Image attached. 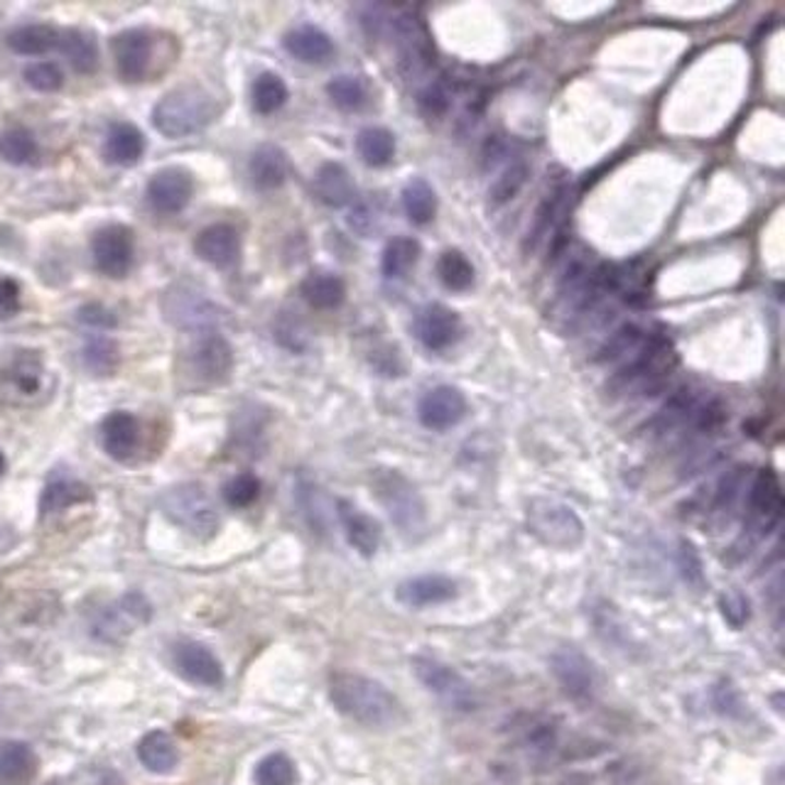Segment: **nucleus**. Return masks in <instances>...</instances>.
Segmentation results:
<instances>
[{"label": "nucleus", "instance_id": "nucleus-45", "mask_svg": "<svg viewBox=\"0 0 785 785\" xmlns=\"http://www.w3.org/2000/svg\"><path fill=\"white\" fill-rule=\"evenodd\" d=\"M326 94L342 111H359L366 104V86L356 76H336L326 84Z\"/></svg>", "mask_w": 785, "mask_h": 785}, {"label": "nucleus", "instance_id": "nucleus-38", "mask_svg": "<svg viewBox=\"0 0 785 785\" xmlns=\"http://www.w3.org/2000/svg\"><path fill=\"white\" fill-rule=\"evenodd\" d=\"M401 197H403L405 214L413 224L423 226L432 222L437 214V194L430 182H425L423 177H413V180L403 187Z\"/></svg>", "mask_w": 785, "mask_h": 785}, {"label": "nucleus", "instance_id": "nucleus-46", "mask_svg": "<svg viewBox=\"0 0 785 785\" xmlns=\"http://www.w3.org/2000/svg\"><path fill=\"white\" fill-rule=\"evenodd\" d=\"M297 771L295 763L285 753H271L255 766L258 785H295Z\"/></svg>", "mask_w": 785, "mask_h": 785}, {"label": "nucleus", "instance_id": "nucleus-3", "mask_svg": "<svg viewBox=\"0 0 785 785\" xmlns=\"http://www.w3.org/2000/svg\"><path fill=\"white\" fill-rule=\"evenodd\" d=\"M216 98L199 84H185L165 94L153 108V126L165 138L194 135L214 121Z\"/></svg>", "mask_w": 785, "mask_h": 785}, {"label": "nucleus", "instance_id": "nucleus-19", "mask_svg": "<svg viewBox=\"0 0 785 785\" xmlns=\"http://www.w3.org/2000/svg\"><path fill=\"white\" fill-rule=\"evenodd\" d=\"M336 513H340L342 528L346 533V540H349L352 548L356 552H361L364 558H373L376 552L381 548V525L376 519H371L369 513H364L361 509H356L352 501L340 499L336 501Z\"/></svg>", "mask_w": 785, "mask_h": 785}, {"label": "nucleus", "instance_id": "nucleus-50", "mask_svg": "<svg viewBox=\"0 0 785 785\" xmlns=\"http://www.w3.org/2000/svg\"><path fill=\"white\" fill-rule=\"evenodd\" d=\"M452 104V88L447 82H435L420 94V108L427 116H442Z\"/></svg>", "mask_w": 785, "mask_h": 785}, {"label": "nucleus", "instance_id": "nucleus-9", "mask_svg": "<svg viewBox=\"0 0 785 785\" xmlns=\"http://www.w3.org/2000/svg\"><path fill=\"white\" fill-rule=\"evenodd\" d=\"M92 255L98 273L108 277H126L135 255L133 228L123 224H108L98 228L92 238Z\"/></svg>", "mask_w": 785, "mask_h": 785}, {"label": "nucleus", "instance_id": "nucleus-30", "mask_svg": "<svg viewBox=\"0 0 785 785\" xmlns=\"http://www.w3.org/2000/svg\"><path fill=\"white\" fill-rule=\"evenodd\" d=\"M37 776L35 751L23 741L0 747V785H29Z\"/></svg>", "mask_w": 785, "mask_h": 785}, {"label": "nucleus", "instance_id": "nucleus-23", "mask_svg": "<svg viewBox=\"0 0 785 785\" xmlns=\"http://www.w3.org/2000/svg\"><path fill=\"white\" fill-rule=\"evenodd\" d=\"M165 312L167 320L175 322L177 326H185V330H209L212 322L216 320V310L209 305L199 293H187L185 287L180 293L173 290L165 295Z\"/></svg>", "mask_w": 785, "mask_h": 785}, {"label": "nucleus", "instance_id": "nucleus-52", "mask_svg": "<svg viewBox=\"0 0 785 785\" xmlns=\"http://www.w3.org/2000/svg\"><path fill=\"white\" fill-rule=\"evenodd\" d=\"M680 570H682V578L688 580V584H692V587H702L704 572H702L698 552H694L690 543L680 545Z\"/></svg>", "mask_w": 785, "mask_h": 785}, {"label": "nucleus", "instance_id": "nucleus-34", "mask_svg": "<svg viewBox=\"0 0 785 785\" xmlns=\"http://www.w3.org/2000/svg\"><path fill=\"white\" fill-rule=\"evenodd\" d=\"M138 759H141L143 766L153 773H170L177 761H180V751H177V744L167 732H147L145 737L138 744Z\"/></svg>", "mask_w": 785, "mask_h": 785}, {"label": "nucleus", "instance_id": "nucleus-53", "mask_svg": "<svg viewBox=\"0 0 785 785\" xmlns=\"http://www.w3.org/2000/svg\"><path fill=\"white\" fill-rule=\"evenodd\" d=\"M79 320L88 326H96V330H114L116 326V314L98 302L84 305L82 310H79Z\"/></svg>", "mask_w": 785, "mask_h": 785}, {"label": "nucleus", "instance_id": "nucleus-13", "mask_svg": "<svg viewBox=\"0 0 785 785\" xmlns=\"http://www.w3.org/2000/svg\"><path fill=\"white\" fill-rule=\"evenodd\" d=\"M462 332H464V326H462L460 314L440 302L423 307V310L415 317V336L420 340L425 349H430V352L450 349V346L460 342Z\"/></svg>", "mask_w": 785, "mask_h": 785}, {"label": "nucleus", "instance_id": "nucleus-24", "mask_svg": "<svg viewBox=\"0 0 785 785\" xmlns=\"http://www.w3.org/2000/svg\"><path fill=\"white\" fill-rule=\"evenodd\" d=\"M0 379H3L8 389L15 391L17 395L25 397L35 395L39 389H43L45 364L39 359L37 352L20 349L8 356L3 371H0Z\"/></svg>", "mask_w": 785, "mask_h": 785}, {"label": "nucleus", "instance_id": "nucleus-12", "mask_svg": "<svg viewBox=\"0 0 785 785\" xmlns=\"http://www.w3.org/2000/svg\"><path fill=\"white\" fill-rule=\"evenodd\" d=\"M550 670L558 680L564 694L578 702L592 698L594 692V668L587 655L572 645H562V649L550 655Z\"/></svg>", "mask_w": 785, "mask_h": 785}, {"label": "nucleus", "instance_id": "nucleus-15", "mask_svg": "<svg viewBox=\"0 0 785 785\" xmlns=\"http://www.w3.org/2000/svg\"><path fill=\"white\" fill-rule=\"evenodd\" d=\"M194 197V177L182 167H167L147 182V202L160 214H180Z\"/></svg>", "mask_w": 785, "mask_h": 785}, {"label": "nucleus", "instance_id": "nucleus-14", "mask_svg": "<svg viewBox=\"0 0 785 785\" xmlns=\"http://www.w3.org/2000/svg\"><path fill=\"white\" fill-rule=\"evenodd\" d=\"M469 403L460 389L454 385H437V389L427 391L423 395L420 405H417V417L427 427V430L444 432L450 427L460 425L464 420Z\"/></svg>", "mask_w": 785, "mask_h": 785}, {"label": "nucleus", "instance_id": "nucleus-51", "mask_svg": "<svg viewBox=\"0 0 785 785\" xmlns=\"http://www.w3.org/2000/svg\"><path fill=\"white\" fill-rule=\"evenodd\" d=\"M20 305H23V293H20L17 281L0 275V322L15 317L20 312Z\"/></svg>", "mask_w": 785, "mask_h": 785}, {"label": "nucleus", "instance_id": "nucleus-42", "mask_svg": "<svg viewBox=\"0 0 785 785\" xmlns=\"http://www.w3.org/2000/svg\"><path fill=\"white\" fill-rule=\"evenodd\" d=\"M643 342H645V334L639 324H623L602 344L599 354H596V361L599 364L621 361V359H626V356L639 352Z\"/></svg>", "mask_w": 785, "mask_h": 785}, {"label": "nucleus", "instance_id": "nucleus-32", "mask_svg": "<svg viewBox=\"0 0 785 785\" xmlns=\"http://www.w3.org/2000/svg\"><path fill=\"white\" fill-rule=\"evenodd\" d=\"M5 45L13 49L15 55L39 57L59 47V29L45 23L20 25L5 35Z\"/></svg>", "mask_w": 785, "mask_h": 785}, {"label": "nucleus", "instance_id": "nucleus-40", "mask_svg": "<svg viewBox=\"0 0 785 785\" xmlns=\"http://www.w3.org/2000/svg\"><path fill=\"white\" fill-rule=\"evenodd\" d=\"M437 275H440L447 290L454 293L469 290L476 277L472 261L462 251H456V248H450V251L440 255V261H437Z\"/></svg>", "mask_w": 785, "mask_h": 785}, {"label": "nucleus", "instance_id": "nucleus-44", "mask_svg": "<svg viewBox=\"0 0 785 785\" xmlns=\"http://www.w3.org/2000/svg\"><path fill=\"white\" fill-rule=\"evenodd\" d=\"M525 180H528V165L525 163H513L506 167V170L496 177L493 185L489 187V202L491 206L509 204L511 199L523 190Z\"/></svg>", "mask_w": 785, "mask_h": 785}, {"label": "nucleus", "instance_id": "nucleus-6", "mask_svg": "<svg viewBox=\"0 0 785 785\" xmlns=\"http://www.w3.org/2000/svg\"><path fill=\"white\" fill-rule=\"evenodd\" d=\"M528 531L543 545L558 550H572L584 540V525L570 506L552 499H533L528 503Z\"/></svg>", "mask_w": 785, "mask_h": 785}, {"label": "nucleus", "instance_id": "nucleus-41", "mask_svg": "<svg viewBox=\"0 0 785 785\" xmlns=\"http://www.w3.org/2000/svg\"><path fill=\"white\" fill-rule=\"evenodd\" d=\"M251 96H253L255 111L263 116H271L275 111H281L287 102V96H290V92H287V84L275 72H263V74H258V79L253 82Z\"/></svg>", "mask_w": 785, "mask_h": 785}, {"label": "nucleus", "instance_id": "nucleus-43", "mask_svg": "<svg viewBox=\"0 0 785 785\" xmlns=\"http://www.w3.org/2000/svg\"><path fill=\"white\" fill-rule=\"evenodd\" d=\"M84 364L96 376H111L118 369V364H121L118 344L108 340V336H94L84 346Z\"/></svg>", "mask_w": 785, "mask_h": 785}, {"label": "nucleus", "instance_id": "nucleus-22", "mask_svg": "<svg viewBox=\"0 0 785 785\" xmlns=\"http://www.w3.org/2000/svg\"><path fill=\"white\" fill-rule=\"evenodd\" d=\"M102 444L106 454L114 456V460H131L138 444H141V423H138V417L126 411L108 415L102 423Z\"/></svg>", "mask_w": 785, "mask_h": 785}, {"label": "nucleus", "instance_id": "nucleus-26", "mask_svg": "<svg viewBox=\"0 0 785 785\" xmlns=\"http://www.w3.org/2000/svg\"><path fill=\"white\" fill-rule=\"evenodd\" d=\"M283 45L295 59L305 64H322L334 55V43L324 29L314 25H300L285 35Z\"/></svg>", "mask_w": 785, "mask_h": 785}, {"label": "nucleus", "instance_id": "nucleus-28", "mask_svg": "<svg viewBox=\"0 0 785 785\" xmlns=\"http://www.w3.org/2000/svg\"><path fill=\"white\" fill-rule=\"evenodd\" d=\"M287 173H290V160L283 147L273 143L258 145L251 155V177L258 190H277L287 180Z\"/></svg>", "mask_w": 785, "mask_h": 785}, {"label": "nucleus", "instance_id": "nucleus-11", "mask_svg": "<svg viewBox=\"0 0 785 785\" xmlns=\"http://www.w3.org/2000/svg\"><path fill=\"white\" fill-rule=\"evenodd\" d=\"M783 519V491L773 469H761L749 491V523L751 531L769 535L778 528Z\"/></svg>", "mask_w": 785, "mask_h": 785}, {"label": "nucleus", "instance_id": "nucleus-4", "mask_svg": "<svg viewBox=\"0 0 785 785\" xmlns=\"http://www.w3.org/2000/svg\"><path fill=\"white\" fill-rule=\"evenodd\" d=\"M373 493L381 501L385 513L405 535H420L427 523V511L420 491L407 481L401 472L379 469L373 472Z\"/></svg>", "mask_w": 785, "mask_h": 785}, {"label": "nucleus", "instance_id": "nucleus-36", "mask_svg": "<svg viewBox=\"0 0 785 785\" xmlns=\"http://www.w3.org/2000/svg\"><path fill=\"white\" fill-rule=\"evenodd\" d=\"M356 151L366 165L385 167L395 157V135L389 128L369 126L356 135Z\"/></svg>", "mask_w": 785, "mask_h": 785}, {"label": "nucleus", "instance_id": "nucleus-27", "mask_svg": "<svg viewBox=\"0 0 785 785\" xmlns=\"http://www.w3.org/2000/svg\"><path fill=\"white\" fill-rule=\"evenodd\" d=\"M145 145L147 143H145V135L141 133V128L133 123H126V121L114 123L106 133L104 155L111 165L131 167L143 157Z\"/></svg>", "mask_w": 785, "mask_h": 785}, {"label": "nucleus", "instance_id": "nucleus-8", "mask_svg": "<svg viewBox=\"0 0 785 785\" xmlns=\"http://www.w3.org/2000/svg\"><path fill=\"white\" fill-rule=\"evenodd\" d=\"M393 35L397 45V64L407 79H420L430 72L435 64V52L430 35H427L420 17L413 13H403L393 20Z\"/></svg>", "mask_w": 785, "mask_h": 785}, {"label": "nucleus", "instance_id": "nucleus-25", "mask_svg": "<svg viewBox=\"0 0 785 785\" xmlns=\"http://www.w3.org/2000/svg\"><path fill=\"white\" fill-rule=\"evenodd\" d=\"M312 187L317 199L332 209H342L346 204H352L356 197L354 177L340 163H324L320 170H317Z\"/></svg>", "mask_w": 785, "mask_h": 785}, {"label": "nucleus", "instance_id": "nucleus-33", "mask_svg": "<svg viewBox=\"0 0 785 785\" xmlns=\"http://www.w3.org/2000/svg\"><path fill=\"white\" fill-rule=\"evenodd\" d=\"M300 293L305 302L314 307V310H336V307H342L346 297V285L340 275L317 271L305 277Z\"/></svg>", "mask_w": 785, "mask_h": 785}, {"label": "nucleus", "instance_id": "nucleus-47", "mask_svg": "<svg viewBox=\"0 0 785 785\" xmlns=\"http://www.w3.org/2000/svg\"><path fill=\"white\" fill-rule=\"evenodd\" d=\"M258 496H261V479L251 472L236 474L234 479L224 486V501L231 506V509H246V506L255 503Z\"/></svg>", "mask_w": 785, "mask_h": 785}, {"label": "nucleus", "instance_id": "nucleus-17", "mask_svg": "<svg viewBox=\"0 0 785 785\" xmlns=\"http://www.w3.org/2000/svg\"><path fill=\"white\" fill-rule=\"evenodd\" d=\"M173 661L177 673L192 685H202V688H218L224 682V668L216 655L204 649L202 643L194 641H180L173 649Z\"/></svg>", "mask_w": 785, "mask_h": 785}, {"label": "nucleus", "instance_id": "nucleus-54", "mask_svg": "<svg viewBox=\"0 0 785 785\" xmlns=\"http://www.w3.org/2000/svg\"><path fill=\"white\" fill-rule=\"evenodd\" d=\"M3 472H5V454L0 452V476H3Z\"/></svg>", "mask_w": 785, "mask_h": 785}, {"label": "nucleus", "instance_id": "nucleus-39", "mask_svg": "<svg viewBox=\"0 0 785 785\" xmlns=\"http://www.w3.org/2000/svg\"><path fill=\"white\" fill-rule=\"evenodd\" d=\"M37 138L27 128L13 126L0 133V160H5L8 165H29L37 160Z\"/></svg>", "mask_w": 785, "mask_h": 785}, {"label": "nucleus", "instance_id": "nucleus-29", "mask_svg": "<svg viewBox=\"0 0 785 785\" xmlns=\"http://www.w3.org/2000/svg\"><path fill=\"white\" fill-rule=\"evenodd\" d=\"M59 52L67 57L79 74H94L98 69V45L92 33L79 27L59 29Z\"/></svg>", "mask_w": 785, "mask_h": 785}, {"label": "nucleus", "instance_id": "nucleus-18", "mask_svg": "<svg viewBox=\"0 0 785 785\" xmlns=\"http://www.w3.org/2000/svg\"><path fill=\"white\" fill-rule=\"evenodd\" d=\"M194 251L214 267H231L241 255V236L231 224H212L194 238Z\"/></svg>", "mask_w": 785, "mask_h": 785}, {"label": "nucleus", "instance_id": "nucleus-48", "mask_svg": "<svg viewBox=\"0 0 785 785\" xmlns=\"http://www.w3.org/2000/svg\"><path fill=\"white\" fill-rule=\"evenodd\" d=\"M25 82L39 94H55L64 86V72L57 62H35L25 67Z\"/></svg>", "mask_w": 785, "mask_h": 785}, {"label": "nucleus", "instance_id": "nucleus-16", "mask_svg": "<svg viewBox=\"0 0 785 785\" xmlns=\"http://www.w3.org/2000/svg\"><path fill=\"white\" fill-rule=\"evenodd\" d=\"M190 364L204 383H226L234 371V349L222 334L206 332L192 346Z\"/></svg>", "mask_w": 785, "mask_h": 785}, {"label": "nucleus", "instance_id": "nucleus-5", "mask_svg": "<svg viewBox=\"0 0 785 785\" xmlns=\"http://www.w3.org/2000/svg\"><path fill=\"white\" fill-rule=\"evenodd\" d=\"M163 511L175 525L192 533L199 540L214 538L218 531L216 506L199 484H180L167 489L163 496Z\"/></svg>", "mask_w": 785, "mask_h": 785}, {"label": "nucleus", "instance_id": "nucleus-31", "mask_svg": "<svg viewBox=\"0 0 785 785\" xmlns=\"http://www.w3.org/2000/svg\"><path fill=\"white\" fill-rule=\"evenodd\" d=\"M92 501V489L74 476H52L39 496V511L45 515L72 509L76 503Z\"/></svg>", "mask_w": 785, "mask_h": 785}, {"label": "nucleus", "instance_id": "nucleus-2", "mask_svg": "<svg viewBox=\"0 0 785 785\" xmlns=\"http://www.w3.org/2000/svg\"><path fill=\"white\" fill-rule=\"evenodd\" d=\"M675 366H678V352H675L668 336H645V342L641 344V349L633 354V359L621 366V369L614 373V379L606 383L609 385V395L626 397L649 395L658 391L661 385L670 379Z\"/></svg>", "mask_w": 785, "mask_h": 785}, {"label": "nucleus", "instance_id": "nucleus-7", "mask_svg": "<svg viewBox=\"0 0 785 785\" xmlns=\"http://www.w3.org/2000/svg\"><path fill=\"white\" fill-rule=\"evenodd\" d=\"M413 670L417 675V680H420L447 710L469 714L479 707V698H476L472 685L442 661L430 658V655H415Z\"/></svg>", "mask_w": 785, "mask_h": 785}, {"label": "nucleus", "instance_id": "nucleus-35", "mask_svg": "<svg viewBox=\"0 0 785 785\" xmlns=\"http://www.w3.org/2000/svg\"><path fill=\"white\" fill-rule=\"evenodd\" d=\"M564 197H568V190H560V192L550 194L540 204L538 212H535L531 231H528V241H525V251H535V248H538L545 238L548 236L552 238L560 231L562 228L560 218L564 216Z\"/></svg>", "mask_w": 785, "mask_h": 785}, {"label": "nucleus", "instance_id": "nucleus-10", "mask_svg": "<svg viewBox=\"0 0 785 785\" xmlns=\"http://www.w3.org/2000/svg\"><path fill=\"white\" fill-rule=\"evenodd\" d=\"M111 52L116 59L118 76H121L123 82L128 84L143 82L153 62L155 39L147 29L141 27L123 29V33H118L111 39Z\"/></svg>", "mask_w": 785, "mask_h": 785}, {"label": "nucleus", "instance_id": "nucleus-1", "mask_svg": "<svg viewBox=\"0 0 785 785\" xmlns=\"http://www.w3.org/2000/svg\"><path fill=\"white\" fill-rule=\"evenodd\" d=\"M330 700L344 717L371 729L391 727L403 714L401 702L385 685L352 670L332 673Z\"/></svg>", "mask_w": 785, "mask_h": 785}, {"label": "nucleus", "instance_id": "nucleus-20", "mask_svg": "<svg viewBox=\"0 0 785 785\" xmlns=\"http://www.w3.org/2000/svg\"><path fill=\"white\" fill-rule=\"evenodd\" d=\"M153 611L151 604L141 594H126L114 609H108L102 619L96 621V635L108 641H118L131 633L138 623H147Z\"/></svg>", "mask_w": 785, "mask_h": 785}, {"label": "nucleus", "instance_id": "nucleus-37", "mask_svg": "<svg viewBox=\"0 0 785 785\" xmlns=\"http://www.w3.org/2000/svg\"><path fill=\"white\" fill-rule=\"evenodd\" d=\"M420 251H423L420 243H417L411 236L391 238V241L385 243L383 255H381L383 275L391 277V281H395V277H405L415 267L417 258H420Z\"/></svg>", "mask_w": 785, "mask_h": 785}, {"label": "nucleus", "instance_id": "nucleus-21", "mask_svg": "<svg viewBox=\"0 0 785 785\" xmlns=\"http://www.w3.org/2000/svg\"><path fill=\"white\" fill-rule=\"evenodd\" d=\"M456 594H460V587H456V582L447 578V574H420V578L405 580L401 587L395 590L397 602H403L405 606H415V609L447 604L452 602Z\"/></svg>", "mask_w": 785, "mask_h": 785}, {"label": "nucleus", "instance_id": "nucleus-49", "mask_svg": "<svg viewBox=\"0 0 785 785\" xmlns=\"http://www.w3.org/2000/svg\"><path fill=\"white\" fill-rule=\"evenodd\" d=\"M719 611L732 629H741L751 619V604L741 592H724L719 596Z\"/></svg>", "mask_w": 785, "mask_h": 785}]
</instances>
